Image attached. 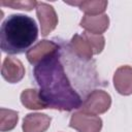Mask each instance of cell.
<instances>
[{
	"instance_id": "1",
	"label": "cell",
	"mask_w": 132,
	"mask_h": 132,
	"mask_svg": "<svg viewBox=\"0 0 132 132\" xmlns=\"http://www.w3.org/2000/svg\"><path fill=\"white\" fill-rule=\"evenodd\" d=\"M33 74L47 107L70 111L81 106V98L72 88L60 61V52L35 65Z\"/></svg>"
},
{
	"instance_id": "2",
	"label": "cell",
	"mask_w": 132,
	"mask_h": 132,
	"mask_svg": "<svg viewBox=\"0 0 132 132\" xmlns=\"http://www.w3.org/2000/svg\"><path fill=\"white\" fill-rule=\"evenodd\" d=\"M36 22L25 14H10L0 28V47L10 55L23 54L36 41Z\"/></svg>"
},
{
	"instance_id": "3",
	"label": "cell",
	"mask_w": 132,
	"mask_h": 132,
	"mask_svg": "<svg viewBox=\"0 0 132 132\" xmlns=\"http://www.w3.org/2000/svg\"><path fill=\"white\" fill-rule=\"evenodd\" d=\"M110 95L103 90H94L87 96L79 108L85 112L97 116L106 112L110 108Z\"/></svg>"
},
{
	"instance_id": "4",
	"label": "cell",
	"mask_w": 132,
	"mask_h": 132,
	"mask_svg": "<svg viewBox=\"0 0 132 132\" xmlns=\"http://www.w3.org/2000/svg\"><path fill=\"white\" fill-rule=\"evenodd\" d=\"M69 127L77 132H100L102 129V120L96 114H91L82 110L72 113Z\"/></svg>"
},
{
	"instance_id": "5",
	"label": "cell",
	"mask_w": 132,
	"mask_h": 132,
	"mask_svg": "<svg viewBox=\"0 0 132 132\" xmlns=\"http://www.w3.org/2000/svg\"><path fill=\"white\" fill-rule=\"evenodd\" d=\"M35 9L40 24L41 35L45 37L56 29L58 25V15L55 8L45 2H37Z\"/></svg>"
},
{
	"instance_id": "6",
	"label": "cell",
	"mask_w": 132,
	"mask_h": 132,
	"mask_svg": "<svg viewBox=\"0 0 132 132\" xmlns=\"http://www.w3.org/2000/svg\"><path fill=\"white\" fill-rule=\"evenodd\" d=\"M60 52V47L52 40H40L26 53L27 60L32 65H37L43 59Z\"/></svg>"
},
{
	"instance_id": "7",
	"label": "cell",
	"mask_w": 132,
	"mask_h": 132,
	"mask_svg": "<svg viewBox=\"0 0 132 132\" xmlns=\"http://www.w3.org/2000/svg\"><path fill=\"white\" fill-rule=\"evenodd\" d=\"M1 74L6 81L10 84H16L24 78L25 67L19 59L7 56L3 60Z\"/></svg>"
},
{
	"instance_id": "8",
	"label": "cell",
	"mask_w": 132,
	"mask_h": 132,
	"mask_svg": "<svg viewBox=\"0 0 132 132\" xmlns=\"http://www.w3.org/2000/svg\"><path fill=\"white\" fill-rule=\"evenodd\" d=\"M116 91L124 96L132 94V67L129 65L120 66L112 77Z\"/></svg>"
},
{
	"instance_id": "9",
	"label": "cell",
	"mask_w": 132,
	"mask_h": 132,
	"mask_svg": "<svg viewBox=\"0 0 132 132\" xmlns=\"http://www.w3.org/2000/svg\"><path fill=\"white\" fill-rule=\"evenodd\" d=\"M51 121L52 119L45 113H28L23 120V132H45L51 126Z\"/></svg>"
},
{
	"instance_id": "10",
	"label": "cell",
	"mask_w": 132,
	"mask_h": 132,
	"mask_svg": "<svg viewBox=\"0 0 132 132\" xmlns=\"http://www.w3.org/2000/svg\"><path fill=\"white\" fill-rule=\"evenodd\" d=\"M79 26L84 28L87 32L102 35L109 27V18L107 14L99 15H84L79 22Z\"/></svg>"
},
{
	"instance_id": "11",
	"label": "cell",
	"mask_w": 132,
	"mask_h": 132,
	"mask_svg": "<svg viewBox=\"0 0 132 132\" xmlns=\"http://www.w3.org/2000/svg\"><path fill=\"white\" fill-rule=\"evenodd\" d=\"M69 47L72 53L82 61H90L94 55V50L84 33L73 35L69 42Z\"/></svg>"
},
{
	"instance_id": "12",
	"label": "cell",
	"mask_w": 132,
	"mask_h": 132,
	"mask_svg": "<svg viewBox=\"0 0 132 132\" xmlns=\"http://www.w3.org/2000/svg\"><path fill=\"white\" fill-rule=\"evenodd\" d=\"M21 102L22 104L32 110L38 109H45L48 108L47 104L42 99L40 92L35 89H26L21 93Z\"/></svg>"
},
{
	"instance_id": "13",
	"label": "cell",
	"mask_w": 132,
	"mask_h": 132,
	"mask_svg": "<svg viewBox=\"0 0 132 132\" xmlns=\"http://www.w3.org/2000/svg\"><path fill=\"white\" fill-rule=\"evenodd\" d=\"M67 4L76 5L78 8L86 13V15H99L103 14L106 7L107 1L105 0H89V1H74V2H65Z\"/></svg>"
},
{
	"instance_id": "14",
	"label": "cell",
	"mask_w": 132,
	"mask_h": 132,
	"mask_svg": "<svg viewBox=\"0 0 132 132\" xmlns=\"http://www.w3.org/2000/svg\"><path fill=\"white\" fill-rule=\"evenodd\" d=\"M19 121V112L4 107L0 108V131L7 132L15 128Z\"/></svg>"
},
{
	"instance_id": "15",
	"label": "cell",
	"mask_w": 132,
	"mask_h": 132,
	"mask_svg": "<svg viewBox=\"0 0 132 132\" xmlns=\"http://www.w3.org/2000/svg\"><path fill=\"white\" fill-rule=\"evenodd\" d=\"M82 33L90 41V43L94 50V55H99L100 53H102L104 45H105V38L103 37V35H97V34L87 32V31H85Z\"/></svg>"
},
{
	"instance_id": "16",
	"label": "cell",
	"mask_w": 132,
	"mask_h": 132,
	"mask_svg": "<svg viewBox=\"0 0 132 132\" xmlns=\"http://www.w3.org/2000/svg\"><path fill=\"white\" fill-rule=\"evenodd\" d=\"M0 4L2 6H7V7H11L13 9H24L27 11L32 10L33 8L36 7L37 5V1H32V0H26V1H1Z\"/></svg>"
}]
</instances>
